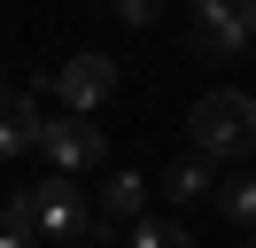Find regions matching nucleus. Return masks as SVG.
Returning a JSON list of instances; mask_svg holds the SVG:
<instances>
[{"label":"nucleus","instance_id":"obj_1","mask_svg":"<svg viewBox=\"0 0 256 248\" xmlns=\"http://www.w3.org/2000/svg\"><path fill=\"white\" fill-rule=\"evenodd\" d=\"M186 132H194V155L202 163H233L240 170V155H256V93H240V86L202 93L186 108Z\"/></svg>","mask_w":256,"mask_h":248},{"label":"nucleus","instance_id":"obj_2","mask_svg":"<svg viewBox=\"0 0 256 248\" xmlns=\"http://www.w3.org/2000/svg\"><path fill=\"white\" fill-rule=\"evenodd\" d=\"M16 202H24V217H32L39 248H78V240H94V202H86V186L39 178V186H24Z\"/></svg>","mask_w":256,"mask_h":248},{"label":"nucleus","instance_id":"obj_3","mask_svg":"<svg viewBox=\"0 0 256 248\" xmlns=\"http://www.w3.org/2000/svg\"><path fill=\"white\" fill-rule=\"evenodd\" d=\"M39 155L54 163V178H86V170L109 163V140L94 116H47L39 124Z\"/></svg>","mask_w":256,"mask_h":248},{"label":"nucleus","instance_id":"obj_4","mask_svg":"<svg viewBox=\"0 0 256 248\" xmlns=\"http://www.w3.org/2000/svg\"><path fill=\"white\" fill-rule=\"evenodd\" d=\"M39 86L62 101V116H94V108L116 93V62H109V54H70V62H54Z\"/></svg>","mask_w":256,"mask_h":248},{"label":"nucleus","instance_id":"obj_5","mask_svg":"<svg viewBox=\"0 0 256 248\" xmlns=\"http://www.w3.org/2000/svg\"><path fill=\"white\" fill-rule=\"evenodd\" d=\"M186 39L202 46L210 62H240L256 31H248V16H240L233 0H194V8H186Z\"/></svg>","mask_w":256,"mask_h":248},{"label":"nucleus","instance_id":"obj_6","mask_svg":"<svg viewBox=\"0 0 256 248\" xmlns=\"http://www.w3.org/2000/svg\"><path fill=\"white\" fill-rule=\"evenodd\" d=\"M39 101L32 93H16V86H0V163H16V155H32L39 148Z\"/></svg>","mask_w":256,"mask_h":248},{"label":"nucleus","instance_id":"obj_7","mask_svg":"<svg viewBox=\"0 0 256 248\" xmlns=\"http://www.w3.org/2000/svg\"><path fill=\"white\" fill-rule=\"evenodd\" d=\"M140 202H148V178L140 170H116V178L101 186V202H94V240L116 232V225H140Z\"/></svg>","mask_w":256,"mask_h":248},{"label":"nucleus","instance_id":"obj_8","mask_svg":"<svg viewBox=\"0 0 256 248\" xmlns=\"http://www.w3.org/2000/svg\"><path fill=\"white\" fill-rule=\"evenodd\" d=\"M163 194H171V202H202V194H218V178H210V163H202V155H171V170H163Z\"/></svg>","mask_w":256,"mask_h":248},{"label":"nucleus","instance_id":"obj_9","mask_svg":"<svg viewBox=\"0 0 256 248\" xmlns=\"http://www.w3.org/2000/svg\"><path fill=\"white\" fill-rule=\"evenodd\" d=\"M218 202L225 217H233V225H256V170H233V178H218Z\"/></svg>","mask_w":256,"mask_h":248},{"label":"nucleus","instance_id":"obj_10","mask_svg":"<svg viewBox=\"0 0 256 248\" xmlns=\"http://www.w3.org/2000/svg\"><path fill=\"white\" fill-rule=\"evenodd\" d=\"M124 240H132V248H194L178 217H140V225H124Z\"/></svg>","mask_w":256,"mask_h":248},{"label":"nucleus","instance_id":"obj_11","mask_svg":"<svg viewBox=\"0 0 256 248\" xmlns=\"http://www.w3.org/2000/svg\"><path fill=\"white\" fill-rule=\"evenodd\" d=\"M0 248H39L32 217H24V202H0Z\"/></svg>","mask_w":256,"mask_h":248},{"label":"nucleus","instance_id":"obj_12","mask_svg":"<svg viewBox=\"0 0 256 248\" xmlns=\"http://www.w3.org/2000/svg\"><path fill=\"white\" fill-rule=\"evenodd\" d=\"M116 16H124L132 31H148V24H156V0H116Z\"/></svg>","mask_w":256,"mask_h":248},{"label":"nucleus","instance_id":"obj_13","mask_svg":"<svg viewBox=\"0 0 256 248\" xmlns=\"http://www.w3.org/2000/svg\"><path fill=\"white\" fill-rule=\"evenodd\" d=\"M240 16H248V31H256V0H248V8H240Z\"/></svg>","mask_w":256,"mask_h":248},{"label":"nucleus","instance_id":"obj_14","mask_svg":"<svg viewBox=\"0 0 256 248\" xmlns=\"http://www.w3.org/2000/svg\"><path fill=\"white\" fill-rule=\"evenodd\" d=\"M240 248H256V232H248V240H240Z\"/></svg>","mask_w":256,"mask_h":248},{"label":"nucleus","instance_id":"obj_15","mask_svg":"<svg viewBox=\"0 0 256 248\" xmlns=\"http://www.w3.org/2000/svg\"><path fill=\"white\" fill-rule=\"evenodd\" d=\"M78 248H94V240H78Z\"/></svg>","mask_w":256,"mask_h":248}]
</instances>
